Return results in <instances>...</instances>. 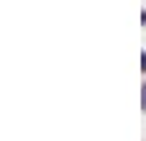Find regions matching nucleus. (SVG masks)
I'll list each match as a JSON object with an SVG mask.
<instances>
[{
	"mask_svg": "<svg viewBox=\"0 0 146 141\" xmlns=\"http://www.w3.org/2000/svg\"><path fill=\"white\" fill-rule=\"evenodd\" d=\"M143 110H146V86H143Z\"/></svg>",
	"mask_w": 146,
	"mask_h": 141,
	"instance_id": "nucleus-1",
	"label": "nucleus"
}]
</instances>
